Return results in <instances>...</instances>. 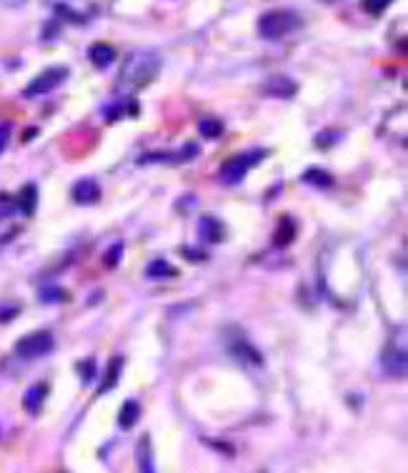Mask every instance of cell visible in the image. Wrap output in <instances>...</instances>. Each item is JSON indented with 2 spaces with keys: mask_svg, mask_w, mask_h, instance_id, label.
<instances>
[{
  "mask_svg": "<svg viewBox=\"0 0 408 473\" xmlns=\"http://www.w3.org/2000/svg\"><path fill=\"white\" fill-rule=\"evenodd\" d=\"M158 73H160L158 53H151V51L131 53V56L123 61L121 73H118L116 91L126 93V96H133V93H138V91H143L146 86H151V83L158 78Z\"/></svg>",
  "mask_w": 408,
  "mask_h": 473,
  "instance_id": "6da1fadb",
  "label": "cell"
},
{
  "mask_svg": "<svg viewBox=\"0 0 408 473\" xmlns=\"http://www.w3.org/2000/svg\"><path fill=\"white\" fill-rule=\"evenodd\" d=\"M303 26V21L298 18V13L286 11V8H276V11H268L258 18V36L263 41H283L286 36L296 33Z\"/></svg>",
  "mask_w": 408,
  "mask_h": 473,
  "instance_id": "7a4b0ae2",
  "label": "cell"
},
{
  "mask_svg": "<svg viewBox=\"0 0 408 473\" xmlns=\"http://www.w3.org/2000/svg\"><path fill=\"white\" fill-rule=\"evenodd\" d=\"M265 156H268V151H265V148H258V151H248V153H240V156L228 158L218 171L220 180H223L225 185L240 183V180L245 178V173H248L250 168H255Z\"/></svg>",
  "mask_w": 408,
  "mask_h": 473,
  "instance_id": "3957f363",
  "label": "cell"
},
{
  "mask_svg": "<svg viewBox=\"0 0 408 473\" xmlns=\"http://www.w3.org/2000/svg\"><path fill=\"white\" fill-rule=\"evenodd\" d=\"M223 341H225V351H228V356L235 358L238 363H243V366H263V353H260L258 348L243 336L240 328H235V326L228 328Z\"/></svg>",
  "mask_w": 408,
  "mask_h": 473,
  "instance_id": "277c9868",
  "label": "cell"
},
{
  "mask_svg": "<svg viewBox=\"0 0 408 473\" xmlns=\"http://www.w3.org/2000/svg\"><path fill=\"white\" fill-rule=\"evenodd\" d=\"M68 78H71V71H68L66 66H51V68H46V71H41L31 83H28L23 96L26 98L46 96V93L56 91L58 86H63Z\"/></svg>",
  "mask_w": 408,
  "mask_h": 473,
  "instance_id": "5b68a950",
  "label": "cell"
},
{
  "mask_svg": "<svg viewBox=\"0 0 408 473\" xmlns=\"http://www.w3.org/2000/svg\"><path fill=\"white\" fill-rule=\"evenodd\" d=\"M56 348V338H53L51 331H36L23 336L21 341L16 343V356L26 358V361H36V358H43Z\"/></svg>",
  "mask_w": 408,
  "mask_h": 473,
  "instance_id": "8992f818",
  "label": "cell"
},
{
  "mask_svg": "<svg viewBox=\"0 0 408 473\" xmlns=\"http://www.w3.org/2000/svg\"><path fill=\"white\" fill-rule=\"evenodd\" d=\"M381 366H383V373L391 378H406L408 373V353L406 348H386L383 351V358H381Z\"/></svg>",
  "mask_w": 408,
  "mask_h": 473,
  "instance_id": "52a82bcc",
  "label": "cell"
},
{
  "mask_svg": "<svg viewBox=\"0 0 408 473\" xmlns=\"http://www.w3.org/2000/svg\"><path fill=\"white\" fill-rule=\"evenodd\" d=\"M193 156H198V146H183L180 151H175V153H146L138 163L141 166H146V163L178 166V163H188V161H193Z\"/></svg>",
  "mask_w": 408,
  "mask_h": 473,
  "instance_id": "ba28073f",
  "label": "cell"
},
{
  "mask_svg": "<svg viewBox=\"0 0 408 473\" xmlns=\"http://www.w3.org/2000/svg\"><path fill=\"white\" fill-rule=\"evenodd\" d=\"M298 91V83L293 81V78L288 76H270L268 81L260 86V93L268 98H281V101H286V98H293Z\"/></svg>",
  "mask_w": 408,
  "mask_h": 473,
  "instance_id": "9c48e42d",
  "label": "cell"
},
{
  "mask_svg": "<svg viewBox=\"0 0 408 473\" xmlns=\"http://www.w3.org/2000/svg\"><path fill=\"white\" fill-rule=\"evenodd\" d=\"M198 235L205 243H223L225 240V225L215 215H203L198 220Z\"/></svg>",
  "mask_w": 408,
  "mask_h": 473,
  "instance_id": "30bf717a",
  "label": "cell"
},
{
  "mask_svg": "<svg viewBox=\"0 0 408 473\" xmlns=\"http://www.w3.org/2000/svg\"><path fill=\"white\" fill-rule=\"evenodd\" d=\"M46 398H48V383H36V386H31L26 393H23V408H26L31 416H38V413L43 411V406H46Z\"/></svg>",
  "mask_w": 408,
  "mask_h": 473,
  "instance_id": "8fae6325",
  "label": "cell"
},
{
  "mask_svg": "<svg viewBox=\"0 0 408 473\" xmlns=\"http://www.w3.org/2000/svg\"><path fill=\"white\" fill-rule=\"evenodd\" d=\"M98 198H101V185H98L96 180L83 178L73 185V200H76V203L91 205V203H98Z\"/></svg>",
  "mask_w": 408,
  "mask_h": 473,
  "instance_id": "7c38bea8",
  "label": "cell"
},
{
  "mask_svg": "<svg viewBox=\"0 0 408 473\" xmlns=\"http://www.w3.org/2000/svg\"><path fill=\"white\" fill-rule=\"evenodd\" d=\"M136 463H138V473H155L151 436H141L138 443H136Z\"/></svg>",
  "mask_w": 408,
  "mask_h": 473,
  "instance_id": "4fadbf2b",
  "label": "cell"
},
{
  "mask_svg": "<svg viewBox=\"0 0 408 473\" xmlns=\"http://www.w3.org/2000/svg\"><path fill=\"white\" fill-rule=\"evenodd\" d=\"M88 58L96 68H108L113 61H116V48L111 43H93L91 51H88Z\"/></svg>",
  "mask_w": 408,
  "mask_h": 473,
  "instance_id": "5bb4252c",
  "label": "cell"
},
{
  "mask_svg": "<svg viewBox=\"0 0 408 473\" xmlns=\"http://www.w3.org/2000/svg\"><path fill=\"white\" fill-rule=\"evenodd\" d=\"M16 205L21 208L23 215H33L38 208V188L36 183H26L21 188V193L16 195Z\"/></svg>",
  "mask_w": 408,
  "mask_h": 473,
  "instance_id": "9a60e30c",
  "label": "cell"
},
{
  "mask_svg": "<svg viewBox=\"0 0 408 473\" xmlns=\"http://www.w3.org/2000/svg\"><path fill=\"white\" fill-rule=\"evenodd\" d=\"M141 418V403L136 401V398H131V401H126L121 406V411H118V426L123 428V431H131L136 423H138Z\"/></svg>",
  "mask_w": 408,
  "mask_h": 473,
  "instance_id": "2e32d148",
  "label": "cell"
},
{
  "mask_svg": "<svg viewBox=\"0 0 408 473\" xmlns=\"http://www.w3.org/2000/svg\"><path fill=\"white\" fill-rule=\"evenodd\" d=\"M121 371H123V356L111 358V363H108V368H106V378H103L101 386H98V396H103V393L113 391V388L118 386V378H121Z\"/></svg>",
  "mask_w": 408,
  "mask_h": 473,
  "instance_id": "e0dca14e",
  "label": "cell"
},
{
  "mask_svg": "<svg viewBox=\"0 0 408 473\" xmlns=\"http://www.w3.org/2000/svg\"><path fill=\"white\" fill-rule=\"evenodd\" d=\"M146 273H148V278H153V280H165V278H175V275H178V268L170 265L168 260L155 258V260H151L148 263Z\"/></svg>",
  "mask_w": 408,
  "mask_h": 473,
  "instance_id": "ac0fdd59",
  "label": "cell"
},
{
  "mask_svg": "<svg viewBox=\"0 0 408 473\" xmlns=\"http://www.w3.org/2000/svg\"><path fill=\"white\" fill-rule=\"evenodd\" d=\"M293 235H296V223H293L288 215H281V223H278L276 233H273V243H276L278 248H283V245L291 243Z\"/></svg>",
  "mask_w": 408,
  "mask_h": 473,
  "instance_id": "d6986e66",
  "label": "cell"
},
{
  "mask_svg": "<svg viewBox=\"0 0 408 473\" xmlns=\"http://www.w3.org/2000/svg\"><path fill=\"white\" fill-rule=\"evenodd\" d=\"M303 180L311 185H316V188H331L333 185V176L328 173V171H321V168H311L303 173Z\"/></svg>",
  "mask_w": 408,
  "mask_h": 473,
  "instance_id": "ffe728a7",
  "label": "cell"
},
{
  "mask_svg": "<svg viewBox=\"0 0 408 473\" xmlns=\"http://www.w3.org/2000/svg\"><path fill=\"white\" fill-rule=\"evenodd\" d=\"M225 131V126L218 121V118H203V121L198 123V133L203 138H220Z\"/></svg>",
  "mask_w": 408,
  "mask_h": 473,
  "instance_id": "44dd1931",
  "label": "cell"
},
{
  "mask_svg": "<svg viewBox=\"0 0 408 473\" xmlns=\"http://www.w3.org/2000/svg\"><path fill=\"white\" fill-rule=\"evenodd\" d=\"M56 16H61V21L76 23V26H83V23L88 21L86 16H81V13H78V11H73V8L63 6V3H56Z\"/></svg>",
  "mask_w": 408,
  "mask_h": 473,
  "instance_id": "7402d4cb",
  "label": "cell"
},
{
  "mask_svg": "<svg viewBox=\"0 0 408 473\" xmlns=\"http://www.w3.org/2000/svg\"><path fill=\"white\" fill-rule=\"evenodd\" d=\"M63 300H68V293L63 288H58V285L41 290V303H63Z\"/></svg>",
  "mask_w": 408,
  "mask_h": 473,
  "instance_id": "603a6c76",
  "label": "cell"
},
{
  "mask_svg": "<svg viewBox=\"0 0 408 473\" xmlns=\"http://www.w3.org/2000/svg\"><path fill=\"white\" fill-rule=\"evenodd\" d=\"M76 368H78V373H81V381L86 383V386L93 381V378H96V361H93V358H86V361H81Z\"/></svg>",
  "mask_w": 408,
  "mask_h": 473,
  "instance_id": "cb8c5ba5",
  "label": "cell"
},
{
  "mask_svg": "<svg viewBox=\"0 0 408 473\" xmlns=\"http://www.w3.org/2000/svg\"><path fill=\"white\" fill-rule=\"evenodd\" d=\"M393 0H363L361 6L366 13H371V16H383L386 13V8L391 6Z\"/></svg>",
  "mask_w": 408,
  "mask_h": 473,
  "instance_id": "d4e9b609",
  "label": "cell"
},
{
  "mask_svg": "<svg viewBox=\"0 0 408 473\" xmlns=\"http://www.w3.org/2000/svg\"><path fill=\"white\" fill-rule=\"evenodd\" d=\"M13 205H16V198H13V195L0 193V220L8 218V215L13 213Z\"/></svg>",
  "mask_w": 408,
  "mask_h": 473,
  "instance_id": "484cf974",
  "label": "cell"
},
{
  "mask_svg": "<svg viewBox=\"0 0 408 473\" xmlns=\"http://www.w3.org/2000/svg\"><path fill=\"white\" fill-rule=\"evenodd\" d=\"M121 255H123V245L116 243V245H113V248L106 253V265H108V268H116V265L121 263Z\"/></svg>",
  "mask_w": 408,
  "mask_h": 473,
  "instance_id": "4316f807",
  "label": "cell"
},
{
  "mask_svg": "<svg viewBox=\"0 0 408 473\" xmlns=\"http://www.w3.org/2000/svg\"><path fill=\"white\" fill-rule=\"evenodd\" d=\"M8 141H11V126H8V123H0V153L6 151Z\"/></svg>",
  "mask_w": 408,
  "mask_h": 473,
  "instance_id": "83f0119b",
  "label": "cell"
},
{
  "mask_svg": "<svg viewBox=\"0 0 408 473\" xmlns=\"http://www.w3.org/2000/svg\"><path fill=\"white\" fill-rule=\"evenodd\" d=\"M18 310H21V305H13V308L0 310V321H3V323H6V321H13V315H18Z\"/></svg>",
  "mask_w": 408,
  "mask_h": 473,
  "instance_id": "f1b7e54d",
  "label": "cell"
},
{
  "mask_svg": "<svg viewBox=\"0 0 408 473\" xmlns=\"http://www.w3.org/2000/svg\"><path fill=\"white\" fill-rule=\"evenodd\" d=\"M183 255H188V260H205L203 250H195V248H183Z\"/></svg>",
  "mask_w": 408,
  "mask_h": 473,
  "instance_id": "f546056e",
  "label": "cell"
},
{
  "mask_svg": "<svg viewBox=\"0 0 408 473\" xmlns=\"http://www.w3.org/2000/svg\"><path fill=\"white\" fill-rule=\"evenodd\" d=\"M28 0H0V6L3 8H11V11H16V8H23Z\"/></svg>",
  "mask_w": 408,
  "mask_h": 473,
  "instance_id": "4dcf8cb0",
  "label": "cell"
},
{
  "mask_svg": "<svg viewBox=\"0 0 408 473\" xmlns=\"http://www.w3.org/2000/svg\"><path fill=\"white\" fill-rule=\"evenodd\" d=\"M53 3H58V0H53Z\"/></svg>",
  "mask_w": 408,
  "mask_h": 473,
  "instance_id": "1f68e13d",
  "label": "cell"
}]
</instances>
